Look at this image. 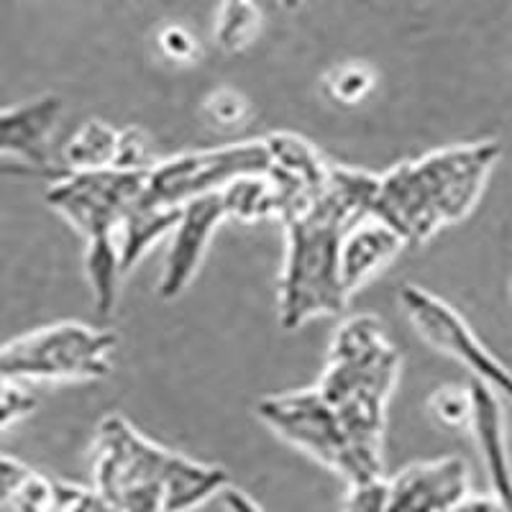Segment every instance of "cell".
Here are the masks:
<instances>
[{
	"instance_id": "cell-1",
	"label": "cell",
	"mask_w": 512,
	"mask_h": 512,
	"mask_svg": "<svg viewBox=\"0 0 512 512\" xmlns=\"http://www.w3.org/2000/svg\"><path fill=\"white\" fill-rule=\"evenodd\" d=\"M379 177L331 164L326 185L282 221L287 256L280 282V323L305 326L318 315L344 313L349 292L341 282L338 249L354 223L372 216Z\"/></svg>"
},
{
	"instance_id": "cell-2",
	"label": "cell",
	"mask_w": 512,
	"mask_h": 512,
	"mask_svg": "<svg viewBox=\"0 0 512 512\" xmlns=\"http://www.w3.org/2000/svg\"><path fill=\"white\" fill-rule=\"evenodd\" d=\"M95 492L113 512H190L231 484L221 466L175 454L108 415L95 436Z\"/></svg>"
},
{
	"instance_id": "cell-3",
	"label": "cell",
	"mask_w": 512,
	"mask_h": 512,
	"mask_svg": "<svg viewBox=\"0 0 512 512\" xmlns=\"http://www.w3.org/2000/svg\"><path fill=\"white\" fill-rule=\"evenodd\" d=\"M500 154L497 141H472L397 164L377 180L372 216L405 244H423L477 208Z\"/></svg>"
},
{
	"instance_id": "cell-4",
	"label": "cell",
	"mask_w": 512,
	"mask_h": 512,
	"mask_svg": "<svg viewBox=\"0 0 512 512\" xmlns=\"http://www.w3.org/2000/svg\"><path fill=\"white\" fill-rule=\"evenodd\" d=\"M400 374V354L390 344L382 323L372 315H359L333 336L328 367L318 382L338 415L361 459L382 472V436L387 400Z\"/></svg>"
},
{
	"instance_id": "cell-5",
	"label": "cell",
	"mask_w": 512,
	"mask_h": 512,
	"mask_svg": "<svg viewBox=\"0 0 512 512\" xmlns=\"http://www.w3.org/2000/svg\"><path fill=\"white\" fill-rule=\"evenodd\" d=\"M113 351V331L62 320L0 346V369L18 384L93 382L111 374Z\"/></svg>"
},
{
	"instance_id": "cell-6",
	"label": "cell",
	"mask_w": 512,
	"mask_h": 512,
	"mask_svg": "<svg viewBox=\"0 0 512 512\" xmlns=\"http://www.w3.org/2000/svg\"><path fill=\"white\" fill-rule=\"evenodd\" d=\"M256 413L277 436L305 451L318 464L328 466L331 472L341 474L346 484L382 474L361 459L354 441L318 387L264 397L256 405Z\"/></svg>"
},
{
	"instance_id": "cell-7",
	"label": "cell",
	"mask_w": 512,
	"mask_h": 512,
	"mask_svg": "<svg viewBox=\"0 0 512 512\" xmlns=\"http://www.w3.org/2000/svg\"><path fill=\"white\" fill-rule=\"evenodd\" d=\"M269 169H272V152L267 139L185 152L149 167L144 195L157 205L182 208L190 200L221 192L241 177L267 175Z\"/></svg>"
},
{
	"instance_id": "cell-8",
	"label": "cell",
	"mask_w": 512,
	"mask_h": 512,
	"mask_svg": "<svg viewBox=\"0 0 512 512\" xmlns=\"http://www.w3.org/2000/svg\"><path fill=\"white\" fill-rule=\"evenodd\" d=\"M146 172L149 169L62 172L47 190V203L85 236V244H118L123 218L144 192Z\"/></svg>"
},
{
	"instance_id": "cell-9",
	"label": "cell",
	"mask_w": 512,
	"mask_h": 512,
	"mask_svg": "<svg viewBox=\"0 0 512 512\" xmlns=\"http://www.w3.org/2000/svg\"><path fill=\"white\" fill-rule=\"evenodd\" d=\"M397 300L428 346L464 364L474 379L512 402V372L474 336L469 323L446 300L418 285H402Z\"/></svg>"
},
{
	"instance_id": "cell-10",
	"label": "cell",
	"mask_w": 512,
	"mask_h": 512,
	"mask_svg": "<svg viewBox=\"0 0 512 512\" xmlns=\"http://www.w3.org/2000/svg\"><path fill=\"white\" fill-rule=\"evenodd\" d=\"M223 221H226V208H223L221 192L203 195L182 205L180 218L169 233L172 241H169L162 277H159L157 292L162 300H175L190 287L203 264L210 239Z\"/></svg>"
},
{
	"instance_id": "cell-11",
	"label": "cell",
	"mask_w": 512,
	"mask_h": 512,
	"mask_svg": "<svg viewBox=\"0 0 512 512\" xmlns=\"http://www.w3.org/2000/svg\"><path fill=\"white\" fill-rule=\"evenodd\" d=\"M62 118V100L57 95H41L13 108H0V159H16L24 172L62 175L49 157L54 131Z\"/></svg>"
},
{
	"instance_id": "cell-12",
	"label": "cell",
	"mask_w": 512,
	"mask_h": 512,
	"mask_svg": "<svg viewBox=\"0 0 512 512\" xmlns=\"http://www.w3.org/2000/svg\"><path fill=\"white\" fill-rule=\"evenodd\" d=\"M469 495V466L459 456L423 461L390 479L384 512H454Z\"/></svg>"
},
{
	"instance_id": "cell-13",
	"label": "cell",
	"mask_w": 512,
	"mask_h": 512,
	"mask_svg": "<svg viewBox=\"0 0 512 512\" xmlns=\"http://www.w3.org/2000/svg\"><path fill=\"white\" fill-rule=\"evenodd\" d=\"M472 392V423L469 428L477 438L479 456L484 461V472L489 479V495L495 497L502 512H512V461L507 451L505 420H502L500 395L489 390L487 384L472 379L469 382Z\"/></svg>"
},
{
	"instance_id": "cell-14",
	"label": "cell",
	"mask_w": 512,
	"mask_h": 512,
	"mask_svg": "<svg viewBox=\"0 0 512 512\" xmlns=\"http://www.w3.org/2000/svg\"><path fill=\"white\" fill-rule=\"evenodd\" d=\"M405 246V239L395 228H390L379 218L367 216L349 228L341 239L338 249V267H341V282L349 297L367 285L374 274L395 259Z\"/></svg>"
},
{
	"instance_id": "cell-15",
	"label": "cell",
	"mask_w": 512,
	"mask_h": 512,
	"mask_svg": "<svg viewBox=\"0 0 512 512\" xmlns=\"http://www.w3.org/2000/svg\"><path fill=\"white\" fill-rule=\"evenodd\" d=\"M80 487L44 477L24 461L0 454V507L8 512H62Z\"/></svg>"
},
{
	"instance_id": "cell-16",
	"label": "cell",
	"mask_w": 512,
	"mask_h": 512,
	"mask_svg": "<svg viewBox=\"0 0 512 512\" xmlns=\"http://www.w3.org/2000/svg\"><path fill=\"white\" fill-rule=\"evenodd\" d=\"M182 208L157 205L141 192L139 200L131 205L118 231V254H121L123 274L131 272L141 262V256L152 249L159 239L169 236L180 218Z\"/></svg>"
},
{
	"instance_id": "cell-17",
	"label": "cell",
	"mask_w": 512,
	"mask_h": 512,
	"mask_svg": "<svg viewBox=\"0 0 512 512\" xmlns=\"http://www.w3.org/2000/svg\"><path fill=\"white\" fill-rule=\"evenodd\" d=\"M121 131L105 121H85L77 134L67 141L62 152V172H95V169H116Z\"/></svg>"
},
{
	"instance_id": "cell-18",
	"label": "cell",
	"mask_w": 512,
	"mask_h": 512,
	"mask_svg": "<svg viewBox=\"0 0 512 512\" xmlns=\"http://www.w3.org/2000/svg\"><path fill=\"white\" fill-rule=\"evenodd\" d=\"M226 218H239V221H267V218L280 216L282 203L277 185L267 175H249L231 182L221 190Z\"/></svg>"
},
{
	"instance_id": "cell-19",
	"label": "cell",
	"mask_w": 512,
	"mask_h": 512,
	"mask_svg": "<svg viewBox=\"0 0 512 512\" xmlns=\"http://www.w3.org/2000/svg\"><path fill=\"white\" fill-rule=\"evenodd\" d=\"M259 29L262 13L254 6V0H223L216 24V39L223 52L236 54L246 49L259 36Z\"/></svg>"
},
{
	"instance_id": "cell-20",
	"label": "cell",
	"mask_w": 512,
	"mask_h": 512,
	"mask_svg": "<svg viewBox=\"0 0 512 512\" xmlns=\"http://www.w3.org/2000/svg\"><path fill=\"white\" fill-rule=\"evenodd\" d=\"M377 85V75L369 64L364 62H349L328 72L323 80V90L331 100L341 105H356L367 98Z\"/></svg>"
},
{
	"instance_id": "cell-21",
	"label": "cell",
	"mask_w": 512,
	"mask_h": 512,
	"mask_svg": "<svg viewBox=\"0 0 512 512\" xmlns=\"http://www.w3.org/2000/svg\"><path fill=\"white\" fill-rule=\"evenodd\" d=\"M431 413L446 428H461L472 423V392L469 387H443L431 400Z\"/></svg>"
},
{
	"instance_id": "cell-22",
	"label": "cell",
	"mask_w": 512,
	"mask_h": 512,
	"mask_svg": "<svg viewBox=\"0 0 512 512\" xmlns=\"http://www.w3.org/2000/svg\"><path fill=\"white\" fill-rule=\"evenodd\" d=\"M387 497H390V479H384L382 474L349 482L344 512H384L387 510Z\"/></svg>"
},
{
	"instance_id": "cell-23",
	"label": "cell",
	"mask_w": 512,
	"mask_h": 512,
	"mask_svg": "<svg viewBox=\"0 0 512 512\" xmlns=\"http://www.w3.org/2000/svg\"><path fill=\"white\" fill-rule=\"evenodd\" d=\"M203 113L210 123L231 128L249 118V103H246L244 95L233 93V90H216L203 103Z\"/></svg>"
},
{
	"instance_id": "cell-24",
	"label": "cell",
	"mask_w": 512,
	"mask_h": 512,
	"mask_svg": "<svg viewBox=\"0 0 512 512\" xmlns=\"http://www.w3.org/2000/svg\"><path fill=\"white\" fill-rule=\"evenodd\" d=\"M34 408V395L26 390L24 384L8 379L6 374H3V369H0V431H6L13 423L26 418Z\"/></svg>"
},
{
	"instance_id": "cell-25",
	"label": "cell",
	"mask_w": 512,
	"mask_h": 512,
	"mask_svg": "<svg viewBox=\"0 0 512 512\" xmlns=\"http://www.w3.org/2000/svg\"><path fill=\"white\" fill-rule=\"evenodd\" d=\"M159 49L172 62H192L198 57V39L182 26H167L159 31Z\"/></svg>"
},
{
	"instance_id": "cell-26",
	"label": "cell",
	"mask_w": 512,
	"mask_h": 512,
	"mask_svg": "<svg viewBox=\"0 0 512 512\" xmlns=\"http://www.w3.org/2000/svg\"><path fill=\"white\" fill-rule=\"evenodd\" d=\"M218 497H221L226 512H264V507L254 497H249L244 489L233 487V484H228Z\"/></svg>"
},
{
	"instance_id": "cell-27",
	"label": "cell",
	"mask_w": 512,
	"mask_h": 512,
	"mask_svg": "<svg viewBox=\"0 0 512 512\" xmlns=\"http://www.w3.org/2000/svg\"><path fill=\"white\" fill-rule=\"evenodd\" d=\"M62 512H113L111 507L105 505L103 497L95 492V489H82L75 495V500L64 507Z\"/></svg>"
},
{
	"instance_id": "cell-28",
	"label": "cell",
	"mask_w": 512,
	"mask_h": 512,
	"mask_svg": "<svg viewBox=\"0 0 512 512\" xmlns=\"http://www.w3.org/2000/svg\"><path fill=\"white\" fill-rule=\"evenodd\" d=\"M454 512H502V507L497 505V500L492 495L479 497V495H472V492H469V495H466L464 500L456 505Z\"/></svg>"
},
{
	"instance_id": "cell-29",
	"label": "cell",
	"mask_w": 512,
	"mask_h": 512,
	"mask_svg": "<svg viewBox=\"0 0 512 512\" xmlns=\"http://www.w3.org/2000/svg\"><path fill=\"white\" fill-rule=\"evenodd\" d=\"M280 3L285 8H297V6H300V0H280Z\"/></svg>"
}]
</instances>
